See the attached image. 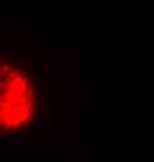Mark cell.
Instances as JSON below:
<instances>
[{"label":"cell","instance_id":"6da1fadb","mask_svg":"<svg viewBox=\"0 0 154 162\" xmlns=\"http://www.w3.org/2000/svg\"><path fill=\"white\" fill-rule=\"evenodd\" d=\"M2 44H3V47H13V45H16V44H14V39H8V37H3L2 39Z\"/></svg>","mask_w":154,"mask_h":162},{"label":"cell","instance_id":"7a4b0ae2","mask_svg":"<svg viewBox=\"0 0 154 162\" xmlns=\"http://www.w3.org/2000/svg\"><path fill=\"white\" fill-rule=\"evenodd\" d=\"M27 50H28V52H34V50H36V45H34L33 42H28V44H27Z\"/></svg>","mask_w":154,"mask_h":162},{"label":"cell","instance_id":"3957f363","mask_svg":"<svg viewBox=\"0 0 154 162\" xmlns=\"http://www.w3.org/2000/svg\"><path fill=\"white\" fill-rule=\"evenodd\" d=\"M39 56H41V59H45L47 58V50H41V55Z\"/></svg>","mask_w":154,"mask_h":162},{"label":"cell","instance_id":"277c9868","mask_svg":"<svg viewBox=\"0 0 154 162\" xmlns=\"http://www.w3.org/2000/svg\"><path fill=\"white\" fill-rule=\"evenodd\" d=\"M0 56H3V52L2 50H0Z\"/></svg>","mask_w":154,"mask_h":162}]
</instances>
